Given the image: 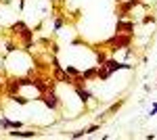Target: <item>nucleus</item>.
I'll return each mask as SVG.
<instances>
[{
  "label": "nucleus",
  "mask_w": 157,
  "mask_h": 140,
  "mask_svg": "<svg viewBox=\"0 0 157 140\" xmlns=\"http://www.w3.org/2000/svg\"><path fill=\"white\" fill-rule=\"evenodd\" d=\"M105 44H107V46H111V50H117V48H130V44H132V34L117 32L113 38H109Z\"/></svg>",
  "instance_id": "obj_1"
},
{
  "label": "nucleus",
  "mask_w": 157,
  "mask_h": 140,
  "mask_svg": "<svg viewBox=\"0 0 157 140\" xmlns=\"http://www.w3.org/2000/svg\"><path fill=\"white\" fill-rule=\"evenodd\" d=\"M11 29H13V32H17V34L23 38V40H25V50H29V48H32V40H34V32H32V29H29V27H27L23 21L13 23Z\"/></svg>",
  "instance_id": "obj_2"
},
{
  "label": "nucleus",
  "mask_w": 157,
  "mask_h": 140,
  "mask_svg": "<svg viewBox=\"0 0 157 140\" xmlns=\"http://www.w3.org/2000/svg\"><path fill=\"white\" fill-rule=\"evenodd\" d=\"M38 100H42L50 111H57L59 105H61V100H59V96L55 94V90H46L44 94H40V98H38Z\"/></svg>",
  "instance_id": "obj_3"
},
{
  "label": "nucleus",
  "mask_w": 157,
  "mask_h": 140,
  "mask_svg": "<svg viewBox=\"0 0 157 140\" xmlns=\"http://www.w3.org/2000/svg\"><path fill=\"white\" fill-rule=\"evenodd\" d=\"M103 65H105L111 73H113V71H120V69H132V65H128V63H120V61H115V59H107Z\"/></svg>",
  "instance_id": "obj_4"
},
{
  "label": "nucleus",
  "mask_w": 157,
  "mask_h": 140,
  "mask_svg": "<svg viewBox=\"0 0 157 140\" xmlns=\"http://www.w3.org/2000/svg\"><path fill=\"white\" fill-rule=\"evenodd\" d=\"M75 94L80 96V100H82L84 105L90 100V98H92V92H90V90H86L84 86H75Z\"/></svg>",
  "instance_id": "obj_5"
},
{
  "label": "nucleus",
  "mask_w": 157,
  "mask_h": 140,
  "mask_svg": "<svg viewBox=\"0 0 157 140\" xmlns=\"http://www.w3.org/2000/svg\"><path fill=\"white\" fill-rule=\"evenodd\" d=\"M132 29H134V23H132V21H124V19H120V21H117V32L132 34Z\"/></svg>",
  "instance_id": "obj_6"
},
{
  "label": "nucleus",
  "mask_w": 157,
  "mask_h": 140,
  "mask_svg": "<svg viewBox=\"0 0 157 140\" xmlns=\"http://www.w3.org/2000/svg\"><path fill=\"white\" fill-rule=\"evenodd\" d=\"M111 78V71L105 67V65H98L97 67V80L98 82H105V80H109Z\"/></svg>",
  "instance_id": "obj_7"
},
{
  "label": "nucleus",
  "mask_w": 157,
  "mask_h": 140,
  "mask_svg": "<svg viewBox=\"0 0 157 140\" xmlns=\"http://www.w3.org/2000/svg\"><path fill=\"white\" fill-rule=\"evenodd\" d=\"M97 67H98V65H94V67H90V69L82 71V73H80V75H82V80H84V82H90V80H97Z\"/></svg>",
  "instance_id": "obj_8"
},
{
  "label": "nucleus",
  "mask_w": 157,
  "mask_h": 140,
  "mask_svg": "<svg viewBox=\"0 0 157 140\" xmlns=\"http://www.w3.org/2000/svg\"><path fill=\"white\" fill-rule=\"evenodd\" d=\"M9 136L11 138H36L38 136V132H9Z\"/></svg>",
  "instance_id": "obj_9"
},
{
  "label": "nucleus",
  "mask_w": 157,
  "mask_h": 140,
  "mask_svg": "<svg viewBox=\"0 0 157 140\" xmlns=\"http://www.w3.org/2000/svg\"><path fill=\"white\" fill-rule=\"evenodd\" d=\"M19 88H21V84H19V78H15V80H11V82L6 84V90H9V96H13V94L19 92Z\"/></svg>",
  "instance_id": "obj_10"
},
{
  "label": "nucleus",
  "mask_w": 157,
  "mask_h": 140,
  "mask_svg": "<svg viewBox=\"0 0 157 140\" xmlns=\"http://www.w3.org/2000/svg\"><path fill=\"white\" fill-rule=\"evenodd\" d=\"M124 103H126V100L121 98V100H117L115 105H111V107H109V109H107V115H111V113H115V111H120V109H121V105H124Z\"/></svg>",
  "instance_id": "obj_11"
},
{
  "label": "nucleus",
  "mask_w": 157,
  "mask_h": 140,
  "mask_svg": "<svg viewBox=\"0 0 157 140\" xmlns=\"http://www.w3.org/2000/svg\"><path fill=\"white\" fill-rule=\"evenodd\" d=\"M11 98L15 100V103H19V105H27V103H29V98H27V96H17V94H13Z\"/></svg>",
  "instance_id": "obj_12"
},
{
  "label": "nucleus",
  "mask_w": 157,
  "mask_h": 140,
  "mask_svg": "<svg viewBox=\"0 0 157 140\" xmlns=\"http://www.w3.org/2000/svg\"><path fill=\"white\" fill-rule=\"evenodd\" d=\"M65 71H67V73H69V75H71V78H78V75H80V73H82V71H80V69H75V67H73V65H67V67H65Z\"/></svg>",
  "instance_id": "obj_13"
},
{
  "label": "nucleus",
  "mask_w": 157,
  "mask_h": 140,
  "mask_svg": "<svg viewBox=\"0 0 157 140\" xmlns=\"http://www.w3.org/2000/svg\"><path fill=\"white\" fill-rule=\"evenodd\" d=\"M0 128L2 130H11V121L6 117H0Z\"/></svg>",
  "instance_id": "obj_14"
},
{
  "label": "nucleus",
  "mask_w": 157,
  "mask_h": 140,
  "mask_svg": "<svg viewBox=\"0 0 157 140\" xmlns=\"http://www.w3.org/2000/svg\"><path fill=\"white\" fill-rule=\"evenodd\" d=\"M98 128H101V126H98V123H92V126H88V128L84 130V134H92V132H97Z\"/></svg>",
  "instance_id": "obj_15"
},
{
  "label": "nucleus",
  "mask_w": 157,
  "mask_h": 140,
  "mask_svg": "<svg viewBox=\"0 0 157 140\" xmlns=\"http://www.w3.org/2000/svg\"><path fill=\"white\" fill-rule=\"evenodd\" d=\"M52 27H55V32H59L61 27H63V19H61V17H59V19H55V25H52Z\"/></svg>",
  "instance_id": "obj_16"
},
{
  "label": "nucleus",
  "mask_w": 157,
  "mask_h": 140,
  "mask_svg": "<svg viewBox=\"0 0 157 140\" xmlns=\"http://www.w3.org/2000/svg\"><path fill=\"white\" fill-rule=\"evenodd\" d=\"M105 61H107V57H105L103 52H97V63H98V65H103Z\"/></svg>",
  "instance_id": "obj_17"
},
{
  "label": "nucleus",
  "mask_w": 157,
  "mask_h": 140,
  "mask_svg": "<svg viewBox=\"0 0 157 140\" xmlns=\"http://www.w3.org/2000/svg\"><path fill=\"white\" fill-rule=\"evenodd\" d=\"M19 128H23L21 121H11V130H19Z\"/></svg>",
  "instance_id": "obj_18"
},
{
  "label": "nucleus",
  "mask_w": 157,
  "mask_h": 140,
  "mask_svg": "<svg viewBox=\"0 0 157 140\" xmlns=\"http://www.w3.org/2000/svg\"><path fill=\"white\" fill-rule=\"evenodd\" d=\"M82 136H86L84 130H78V132H73V134H71V138H82Z\"/></svg>",
  "instance_id": "obj_19"
},
{
  "label": "nucleus",
  "mask_w": 157,
  "mask_h": 140,
  "mask_svg": "<svg viewBox=\"0 0 157 140\" xmlns=\"http://www.w3.org/2000/svg\"><path fill=\"white\" fill-rule=\"evenodd\" d=\"M143 23H155V17H153V15H151V17H145Z\"/></svg>",
  "instance_id": "obj_20"
},
{
  "label": "nucleus",
  "mask_w": 157,
  "mask_h": 140,
  "mask_svg": "<svg viewBox=\"0 0 157 140\" xmlns=\"http://www.w3.org/2000/svg\"><path fill=\"white\" fill-rule=\"evenodd\" d=\"M6 50H9V52H13V50H17V46H15L13 42H9V44H6Z\"/></svg>",
  "instance_id": "obj_21"
},
{
  "label": "nucleus",
  "mask_w": 157,
  "mask_h": 140,
  "mask_svg": "<svg viewBox=\"0 0 157 140\" xmlns=\"http://www.w3.org/2000/svg\"><path fill=\"white\" fill-rule=\"evenodd\" d=\"M19 6H21V9H23V6H25V0H21V4H19Z\"/></svg>",
  "instance_id": "obj_22"
}]
</instances>
